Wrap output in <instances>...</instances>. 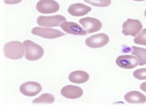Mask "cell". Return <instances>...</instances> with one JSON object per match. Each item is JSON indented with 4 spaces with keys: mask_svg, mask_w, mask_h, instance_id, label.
I'll list each match as a JSON object with an SVG mask.
<instances>
[{
    "mask_svg": "<svg viewBox=\"0 0 146 109\" xmlns=\"http://www.w3.org/2000/svg\"><path fill=\"white\" fill-rule=\"evenodd\" d=\"M144 16H145V17H146V9H145V11H144Z\"/></svg>",
    "mask_w": 146,
    "mask_h": 109,
    "instance_id": "obj_24",
    "label": "cell"
},
{
    "mask_svg": "<svg viewBox=\"0 0 146 109\" xmlns=\"http://www.w3.org/2000/svg\"><path fill=\"white\" fill-rule=\"evenodd\" d=\"M140 88H141V91H143V92L146 93V82H143V83H141V84Z\"/></svg>",
    "mask_w": 146,
    "mask_h": 109,
    "instance_id": "obj_22",
    "label": "cell"
},
{
    "mask_svg": "<svg viewBox=\"0 0 146 109\" xmlns=\"http://www.w3.org/2000/svg\"><path fill=\"white\" fill-rule=\"evenodd\" d=\"M124 99L129 104H144L146 97L139 91H130L124 95Z\"/></svg>",
    "mask_w": 146,
    "mask_h": 109,
    "instance_id": "obj_14",
    "label": "cell"
},
{
    "mask_svg": "<svg viewBox=\"0 0 146 109\" xmlns=\"http://www.w3.org/2000/svg\"><path fill=\"white\" fill-rule=\"evenodd\" d=\"M90 76L87 72L82 70H77L71 72L68 76V80L74 84H83L89 80Z\"/></svg>",
    "mask_w": 146,
    "mask_h": 109,
    "instance_id": "obj_15",
    "label": "cell"
},
{
    "mask_svg": "<svg viewBox=\"0 0 146 109\" xmlns=\"http://www.w3.org/2000/svg\"><path fill=\"white\" fill-rule=\"evenodd\" d=\"M79 22L88 34H92L95 33V32H98L102 27V22L94 17H83L80 18Z\"/></svg>",
    "mask_w": 146,
    "mask_h": 109,
    "instance_id": "obj_9",
    "label": "cell"
},
{
    "mask_svg": "<svg viewBox=\"0 0 146 109\" xmlns=\"http://www.w3.org/2000/svg\"><path fill=\"white\" fill-rule=\"evenodd\" d=\"M143 30V24L138 19H128L122 24V34L124 35L136 36Z\"/></svg>",
    "mask_w": 146,
    "mask_h": 109,
    "instance_id": "obj_4",
    "label": "cell"
},
{
    "mask_svg": "<svg viewBox=\"0 0 146 109\" xmlns=\"http://www.w3.org/2000/svg\"><path fill=\"white\" fill-rule=\"evenodd\" d=\"M36 10L41 14H53L59 10V4L55 0H39L36 3Z\"/></svg>",
    "mask_w": 146,
    "mask_h": 109,
    "instance_id": "obj_8",
    "label": "cell"
},
{
    "mask_svg": "<svg viewBox=\"0 0 146 109\" xmlns=\"http://www.w3.org/2000/svg\"><path fill=\"white\" fill-rule=\"evenodd\" d=\"M55 102L54 95L48 93L40 95L38 97L33 100V104H53Z\"/></svg>",
    "mask_w": 146,
    "mask_h": 109,
    "instance_id": "obj_17",
    "label": "cell"
},
{
    "mask_svg": "<svg viewBox=\"0 0 146 109\" xmlns=\"http://www.w3.org/2000/svg\"><path fill=\"white\" fill-rule=\"evenodd\" d=\"M110 41L109 36L104 33L96 34L87 37L85 40V44L87 47L90 48H100L105 47Z\"/></svg>",
    "mask_w": 146,
    "mask_h": 109,
    "instance_id": "obj_6",
    "label": "cell"
},
{
    "mask_svg": "<svg viewBox=\"0 0 146 109\" xmlns=\"http://www.w3.org/2000/svg\"><path fill=\"white\" fill-rule=\"evenodd\" d=\"M134 43L141 45H146V28L141 31V33L134 36Z\"/></svg>",
    "mask_w": 146,
    "mask_h": 109,
    "instance_id": "obj_19",
    "label": "cell"
},
{
    "mask_svg": "<svg viewBox=\"0 0 146 109\" xmlns=\"http://www.w3.org/2000/svg\"><path fill=\"white\" fill-rule=\"evenodd\" d=\"M133 1H137V2H141V1H145V0H133Z\"/></svg>",
    "mask_w": 146,
    "mask_h": 109,
    "instance_id": "obj_23",
    "label": "cell"
},
{
    "mask_svg": "<svg viewBox=\"0 0 146 109\" xmlns=\"http://www.w3.org/2000/svg\"><path fill=\"white\" fill-rule=\"evenodd\" d=\"M22 0H4V2L7 5H15V4H18L20 3Z\"/></svg>",
    "mask_w": 146,
    "mask_h": 109,
    "instance_id": "obj_21",
    "label": "cell"
},
{
    "mask_svg": "<svg viewBox=\"0 0 146 109\" xmlns=\"http://www.w3.org/2000/svg\"><path fill=\"white\" fill-rule=\"evenodd\" d=\"M84 2L98 7H105L111 5V0H84Z\"/></svg>",
    "mask_w": 146,
    "mask_h": 109,
    "instance_id": "obj_18",
    "label": "cell"
},
{
    "mask_svg": "<svg viewBox=\"0 0 146 109\" xmlns=\"http://www.w3.org/2000/svg\"><path fill=\"white\" fill-rule=\"evenodd\" d=\"M25 58L29 61H36L40 59L44 54V49L39 45L36 44L31 40H25Z\"/></svg>",
    "mask_w": 146,
    "mask_h": 109,
    "instance_id": "obj_2",
    "label": "cell"
},
{
    "mask_svg": "<svg viewBox=\"0 0 146 109\" xmlns=\"http://www.w3.org/2000/svg\"><path fill=\"white\" fill-rule=\"evenodd\" d=\"M41 90H42L41 85L34 81L26 82L19 86L20 93L26 97H35L41 92Z\"/></svg>",
    "mask_w": 146,
    "mask_h": 109,
    "instance_id": "obj_10",
    "label": "cell"
},
{
    "mask_svg": "<svg viewBox=\"0 0 146 109\" xmlns=\"http://www.w3.org/2000/svg\"><path fill=\"white\" fill-rule=\"evenodd\" d=\"M124 52H131V54H134L139 59V66L146 65V49L139 47H125Z\"/></svg>",
    "mask_w": 146,
    "mask_h": 109,
    "instance_id": "obj_16",
    "label": "cell"
},
{
    "mask_svg": "<svg viewBox=\"0 0 146 109\" xmlns=\"http://www.w3.org/2000/svg\"><path fill=\"white\" fill-rule=\"evenodd\" d=\"M4 54L8 59L18 60L25 56L24 44L19 41H10L4 47Z\"/></svg>",
    "mask_w": 146,
    "mask_h": 109,
    "instance_id": "obj_1",
    "label": "cell"
},
{
    "mask_svg": "<svg viewBox=\"0 0 146 109\" xmlns=\"http://www.w3.org/2000/svg\"><path fill=\"white\" fill-rule=\"evenodd\" d=\"M31 33L36 35L43 37L46 39H55L58 37H61L64 35V33L60 30L52 29L51 27H43V26H36L31 30Z\"/></svg>",
    "mask_w": 146,
    "mask_h": 109,
    "instance_id": "obj_3",
    "label": "cell"
},
{
    "mask_svg": "<svg viewBox=\"0 0 146 109\" xmlns=\"http://www.w3.org/2000/svg\"><path fill=\"white\" fill-rule=\"evenodd\" d=\"M64 22H66V17L60 15L39 16L36 19V23L38 26L43 27H55L60 26Z\"/></svg>",
    "mask_w": 146,
    "mask_h": 109,
    "instance_id": "obj_5",
    "label": "cell"
},
{
    "mask_svg": "<svg viewBox=\"0 0 146 109\" xmlns=\"http://www.w3.org/2000/svg\"><path fill=\"white\" fill-rule=\"evenodd\" d=\"M116 64L123 69H131L139 66V59L134 54H121L117 57Z\"/></svg>",
    "mask_w": 146,
    "mask_h": 109,
    "instance_id": "obj_7",
    "label": "cell"
},
{
    "mask_svg": "<svg viewBox=\"0 0 146 109\" xmlns=\"http://www.w3.org/2000/svg\"><path fill=\"white\" fill-rule=\"evenodd\" d=\"M133 76L138 80H146V68H140L133 72Z\"/></svg>",
    "mask_w": 146,
    "mask_h": 109,
    "instance_id": "obj_20",
    "label": "cell"
},
{
    "mask_svg": "<svg viewBox=\"0 0 146 109\" xmlns=\"http://www.w3.org/2000/svg\"><path fill=\"white\" fill-rule=\"evenodd\" d=\"M90 11H91V7L81 3L72 4L68 8V14L71 15L72 16H82L87 15V14Z\"/></svg>",
    "mask_w": 146,
    "mask_h": 109,
    "instance_id": "obj_13",
    "label": "cell"
},
{
    "mask_svg": "<svg viewBox=\"0 0 146 109\" xmlns=\"http://www.w3.org/2000/svg\"><path fill=\"white\" fill-rule=\"evenodd\" d=\"M60 94L63 97H65L67 99H78L82 97L83 90L80 86L68 85L62 87Z\"/></svg>",
    "mask_w": 146,
    "mask_h": 109,
    "instance_id": "obj_12",
    "label": "cell"
},
{
    "mask_svg": "<svg viewBox=\"0 0 146 109\" xmlns=\"http://www.w3.org/2000/svg\"><path fill=\"white\" fill-rule=\"evenodd\" d=\"M61 29L67 34L75 35H86L87 31L81 26L80 24H77L75 22H64L60 25Z\"/></svg>",
    "mask_w": 146,
    "mask_h": 109,
    "instance_id": "obj_11",
    "label": "cell"
}]
</instances>
